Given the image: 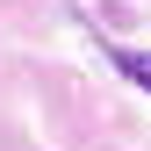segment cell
<instances>
[{
    "label": "cell",
    "instance_id": "obj_1",
    "mask_svg": "<svg viewBox=\"0 0 151 151\" xmlns=\"http://www.w3.org/2000/svg\"><path fill=\"white\" fill-rule=\"evenodd\" d=\"M108 65H115L122 79H137V86L151 93V50H115V43H108Z\"/></svg>",
    "mask_w": 151,
    "mask_h": 151
}]
</instances>
